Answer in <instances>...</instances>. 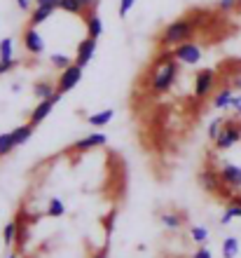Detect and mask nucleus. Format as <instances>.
Instances as JSON below:
<instances>
[{
  "mask_svg": "<svg viewBox=\"0 0 241 258\" xmlns=\"http://www.w3.org/2000/svg\"><path fill=\"white\" fill-rule=\"evenodd\" d=\"M59 10H63V12H68V14H75V17H85V14H87V10L80 5V0H61Z\"/></svg>",
  "mask_w": 241,
  "mask_h": 258,
  "instance_id": "4be33fe9",
  "label": "nucleus"
},
{
  "mask_svg": "<svg viewBox=\"0 0 241 258\" xmlns=\"http://www.w3.org/2000/svg\"><path fill=\"white\" fill-rule=\"evenodd\" d=\"M14 66H17V59H0V75L10 73Z\"/></svg>",
  "mask_w": 241,
  "mask_h": 258,
  "instance_id": "473e14b6",
  "label": "nucleus"
},
{
  "mask_svg": "<svg viewBox=\"0 0 241 258\" xmlns=\"http://www.w3.org/2000/svg\"><path fill=\"white\" fill-rule=\"evenodd\" d=\"M113 117H115V110L113 108H106V110H99V113H92V115L87 117V122L92 124V127L101 129V127H106Z\"/></svg>",
  "mask_w": 241,
  "mask_h": 258,
  "instance_id": "6ab92c4d",
  "label": "nucleus"
},
{
  "mask_svg": "<svg viewBox=\"0 0 241 258\" xmlns=\"http://www.w3.org/2000/svg\"><path fill=\"white\" fill-rule=\"evenodd\" d=\"M215 82H218V73L211 68H201L199 73L194 75V99L204 101L206 96H211V92L215 89Z\"/></svg>",
  "mask_w": 241,
  "mask_h": 258,
  "instance_id": "39448f33",
  "label": "nucleus"
},
{
  "mask_svg": "<svg viewBox=\"0 0 241 258\" xmlns=\"http://www.w3.org/2000/svg\"><path fill=\"white\" fill-rule=\"evenodd\" d=\"M218 171H220L222 185H227V188H232L234 192H236V190H241V167L225 162Z\"/></svg>",
  "mask_w": 241,
  "mask_h": 258,
  "instance_id": "f8f14e48",
  "label": "nucleus"
},
{
  "mask_svg": "<svg viewBox=\"0 0 241 258\" xmlns=\"http://www.w3.org/2000/svg\"><path fill=\"white\" fill-rule=\"evenodd\" d=\"M96 45H99V40L96 38H85V40H80L77 42V52H75V63L77 66H87L89 61H92V56H94V52H96Z\"/></svg>",
  "mask_w": 241,
  "mask_h": 258,
  "instance_id": "9b49d317",
  "label": "nucleus"
},
{
  "mask_svg": "<svg viewBox=\"0 0 241 258\" xmlns=\"http://www.w3.org/2000/svg\"><path fill=\"white\" fill-rule=\"evenodd\" d=\"M12 52H14V40L12 38H3L0 40V59H14Z\"/></svg>",
  "mask_w": 241,
  "mask_h": 258,
  "instance_id": "c85d7f7f",
  "label": "nucleus"
},
{
  "mask_svg": "<svg viewBox=\"0 0 241 258\" xmlns=\"http://www.w3.org/2000/svg\"><path fill=\"white\" fill-rule=\"evenodd\" d=\"M33 124L26 122V124H19L17 129H12V136H14V141H17V146H24V143L33 136Z\"/></svg>",
  "mask_w": 241,
  "mask_h": 258,
  "instance_id": "412c9836",
  "label": "nucleus"
},
{
  "mask_svg": "<svg viewBox=\"0 0 241 258\" xmlns=\"http://www.w3.org/2000/svg\"><path fill=\"white\" fill-rule=\"evenodd\" d=\"M236 253H239V239L227 237L222 242V258H236Z\"/></svg>",
  "mask_w": 241,
  "mask_h": 258,
  "instance_id": "393cba45",
  "label": "nucleus"
},
{
  "mask_svg": "<svg viewBox=\"0 0 241 258\" xmlns=\"http://www.w3.org/2000/svg\"><path fill=\"white\" fill-rule=\"evenodd\" d=\"M54 12H56V10H52V7H38L35 5L33 10H31V14H28V26H40V24H45Z\"/></svg>",
  "mask_w": 241,
  "mask_h": 258,
  "instance_id": "a211bd4d",
  "label": "nucleus"
},
{
  "mask_svg": "<svg viewBox=\"0 0 241 258\" xmlns=\"http://www.w3.org/2000/svg\"><path fill=\"white\" fill-rule=\"evenodd\" d=\"M3 242H5L7 246H12L14 242H17V221L5 223V228H3Z\"/></svg>",
  "mask_w": 241,
  "mask_h": 258,
  "instance_id": "a878e982",
  "label": "nucleus"
},
{
  "mask_svg": "<svg viewBox=\"0 0 241 258\" xmlns=\"http://www.w3.org/2000/svg\"><path fill=\"white\" fill-rule=\"evenodd\" d=\"M7 258H17V253H10V256H7Z\"/></svg>",
  "mask_w": 241,
  "mask_h": 258,
  "instance_id": "79ce46f5",
  "label": "nucleus"
},
{
  "mask_svg": "<svg viewBox=\"0 0 241 258\" xmlns=\"http://www.w3.org/2000/svg\"><path fill=\"white\" fill-rule=\"evenodd\" d=\"M14 221H17V242H14V244L19 246V249H24V242H26V237H28L26 211L19 209V211H17V216H14Z\"/></svg>",
  "mask_w": 241,
  "mask_h": 258,
  "instance_id": "f3484780",
  "label": "nucleus"
},
{
  "mask_svg": "<svg viewBox=\"0 0 241 258\" xmlns=\"http://www.w3.org/2000/svg\"><path fill=\"white\" fill-rule=\"evenodd\" d=\"M134 7H136V0H120V10H117V14L124 19V17H129V12H131Z\"/></svg>",
  "mask_w": 241,
  "mask_h": 258,
  "instance_id": "7c9ffc66",
  "label": "nucleus"
},
{
  "mask_svg": "<svg viewBox=\"0 0 241 258\" xmlns=\"http://www.w3.org/2000/svg\"><path fill=\"white\" fill-rule=\"evenodd\" d=\"M85 26H87V35H89V38H96V40H99L101 33H103V19L99 17V12L89 10V12L85 14Z\"/></svg>",
  "mask_w": 241,
  "mask_h": 258,
  "instance_id": "ddd939ff",
  "label": "nucleus"
},
{
  "mask_svg": "<svg viewBox=\"0 0 241 258\" xmlns=\"http://www.w3.org/2000/svg\"><path fill=\"white\" fill-rule=\"evenodd\" d=\"M232 99H234V92L229 87H222L220 92H215V96L211 99V106H213L215 110H225L232 106Z\"/></svg>",
  "mask_w": 241,
  "mask_h": 258,
  "instance_id": "2eb2a0df",
  "label": "nucleus"
},
{
  "mask_svg": "<svg viewBox=\"0 0 241 258\" xmlns=\"http://www.w3.org/2000/svg\"><path fill=\"white\" fill-rule=\"evenodd\" d=\"M159 221L167 230H178L183 223H185V216L178 214V211H162L159 214Z\"/></svg>",
  "mask_w": 241,
  "mask_h": 258,
  "instance_id": "dca6fc26",
  "label": "nucleus"
},
{
  "mask_svg": "<svg viewBox=\"0 0 241 258\" xmlns=\"http://www.w3.org/2000/svg\"><path fill=\"white\" fill-rule=\"evenodd\" d=\"M106 141H108V136L103 134V132H94V134H87V136H82V139H77V141L70 146V150H73V153H85V150L106 146Z\"/></svg>",
  "mask_w": 241,
  "mask_h": 258,
  "instance_id": "9d476101",
  "label": "nucleus"
},
{
  "mask_svg": "<svg viewBox=\"0 0 241 258\" xmlns=\"http://www.w3.org/2000/svg\"><path fill=\"white\" fill-rule=\"evenodd\" d=\"M199 185L201 190L211 192V195H218V192L222 190V178H220V171L213 169V167H206V169L199 171Z\"/></svg>",
  "mask_w": 241,
  "mask_h": 258,
  "instance_id": "6e6552de",
  "label": "nucleus"
},
{
  "mask_svg": "<svg viewBox=\"0 0 241 258\" xmlns=\"http://www.w3.org/2000/svg\"><path fill=\"white\" fill-rule=\"evenodd\" d=\"M222 124H225V117H215V120H211V124H208V139H211V141L218 139V134L222 132Z\"/></svg>",
  "mask_w": 241,
  "mask_h": 258,
  "instance_id": "c756f323",
  "label": "nucleus"
},
{
  "mask_svg": "<svg viewBox=\"0 0 241 258\" xmlns=\"http://www.w3.org/2000/svg\"><path fill=\"white\" fill-rule=\"evenodd\" d=\"M49 61H52V66H54V68H59V71H63V68H68V66H70V63H75L73 59H70V56H66V54H59V52H56V54H52V56H49Z\"/></svg>",
  "mask_w": 241,
  "mask_h": 258,
  "instance_id": "cd10ccee",
  "label": "nucleus"
},
{
  "mask_svg": "<svg viewBox=\"0 0 241 258\" xmlns=\"http://www.w3.org/2000/svg\"><path fill=\"white\" fill-rule=\"evenodd\" d=\"M61 99V94L56 92V94L52 96V99H45V101H38V106H35L33 110H31V120L28 122L33 124V127H38V124H42V120H47V115L52 113V108L56 106V101Z\"/></svg>",
  "mask_w": 241,
  "mask_h": 258,
  "instance_id": "1a4fd4ad",
  "label": "nucleus"
},
{
  "mask_svg": "<svg viewBox=\"0 0 241 258\" xmlns=\"http://www.w3.org/2000/svg\"><path fill=\"white\" fill-rule=\"evenodd\" d=\"M197 28H199V24H197V19H194L192 14L171 21V24L164 26V31H162L159 38H157V47L159 49H174L176 45H183V42L192 40L194 33H197Z\"/></svg>",
  "mask_w": 241,
  "mask_h": 258,
  "instance_id": "f03ea898",
  "label": "nucleus"
},
{
  "mask_svg": "<svg viewBox=\"0 0 241 258\" xmlns=\"http://www.w3.org/2000/svg\"><path fill=\"white\" fill-rule=\"evenodd\" d=\"M56 94V85H52L49 80H38L33 82V96L38 101H45V99H52Z\"/></svg>",
  "mask_w": 241,
  "mask_h": 258,
  "instance_id": "4468645a",
  "label": "nucleus"
},
{
  "mask_svg": "<svg viewBox=\"0 0 241 258\" xmlns=\"http://www.w3.org/2000/svg\"><path fill=\"white\" fill-rule=\"evenodd\" d=\"M59 3L61 0H35L38 7H52V10H59Z\"/></svg>",
  "mask_w": 241,
  "mask_h": 258,
  "instance_id": "72a5a7b5",
  "label": "nucleus"
},
{
  "mask_svg": "<svg viewBox=\"0 0 241 258\" xmlns=\"http://www.w3.org/2000/svg\"><path fill=\"white\" fill-rule=\"evenodd\" d=\"M234 218H241V202L239 200H229V204H227V209H225V214H222V218H220V223L222 225H227V223H232Z\"/></svg>",
  "mask_w": 241,
  "mask_h": 258,
  "instance_id": "aec40b11",
  "label": "nucleus"
},
{
  "mask_svg": "<svg viewBox=\"0 0 241 258\" xmlns=\"http://www.w3.org/2000/svg\"><path fill=\"white\" fill-rule=\"evenodd\" d=\"M82 71H85V68L77 66V63H70L68 68H63L59 75V80H56V92H59V94H68L70 89L77 87L82 80Z\"/></svg>",
  "mask_w": 241,
  "mask_h": 258,
  "instance_id": "423d86ee",
  "label": "nucleus"
},
{
  "mask_svg": "<svg viewBox=\"0 0 241 258\" xmlns=\"http://www.w3.org/2000/svg\"><path fill=\"white\" fill-rule=\"evenodd\" d=\"M21 42H24V49H26L28 54H42L45 49H47V42H45V35L38 31L35 26H28L24 33H21Z\"/></svg>",
  "mask_w": 241,
  "mask_h": 258,
  "instance_id": "0eeeda50",
  "label": "nucleus"
},
{
  "mask_svg": "<svg viewBox=\"0 0 241 258\" xmlns=\"http://www.w3.org/2000/svg\"><path fill=\"white\" fill-rule=\"evenodd\" d=\"M17 7H19L21 12H31L33 7H31V0H17Z\"/></svg>",
  "mask_w": 241,
  "mask_h": 258,
  "instance_id": "c9c22d12",
  "label": "nucleus"
},
{
  "mask_svg": "<svg viewBox=\"0 0 241 258\" xmlns=\"http://www.w3.org/2000/svg\"><path fill=\"white\" fill-rule=\"evenodd\" d=\"M178 73H181V63L174 59V52L162 49V54L152 61V71L147 78L150 94H167L174 87V82L178 80Z\"/></svg>",
  "mask_w": 241,
  "mask_h": 258,
  "instance_id": "f257e3e1",
  "label": "nucleus"
},
{
  "mask_svg": "<svg viewBox=\"0 0 241 258\" xmlns=\"http://www.w3.org/2000/svg\"><path fill=\"white\" fill-rule=\"evenodd\" d=\"M80 5L85 7V10H94V7L99 5V0H80Z\"/></svg>",
  "mask_w": 241,
  "mask_h": 258,
  "instance_id": "4c0bfd02",
  "label": "nucleus"
},
{
  "mask_svg": "<svg viewBox=\"0 0 241 258\" xmlns=\"http://www.w3.org/2000/svg\"><path fill=\"white\" fill-rule=\"evenodd\" d=\"M229 108L236 110V113L241 115V96H236V94H234V99H232V106H229Z\"/></svg>",
  "mask_w": 241,
  "mask_h": 258,
  "instance_id": "e433bc0d",
  "label": "nucleus"
},
{
  "mask_svg": "<svg viewBox=\"0 0 241 258\" xmlns=\"http://www.w3.org/2000/svg\"><path fill=\"white\" fill-rule=\"evenodd\" d=\"M14 148H17V141H14L12 132H5V134H0V157H7Z\"/></svg>",
  "mask_w": 241,
  "mask_h": 258,
  "instance_id": "5701e85b",
  "label": "nucleus"
},
{
  "mask_svg": "<svg viewBox=\"0 0 241 258\" xmlns=\"http://www.w3.org/2000/svg\"><path fill=\"white\" fill-rule=\"evenodd\" d=\"M239 141H241V120H236V117H225L222 132L213 141L215 150H229V148H234Z\"/></svg>",
  "mask_w": 241,
  "mask_h": 258,
  "instance_id": "7ed1b4c3",
  "label": "nucleus"
},
{
  "mask_svg": "<svg viewBox=\"0 0 241 258\" xmlns=\"http://www.w3.org/2000/svg\"><path fill=\"white\" fill-rule=\"evenodd\" d=\"M190 237H192V242H197V244H204L208 239V230L204 225H192V228H190Z\"/></svg>",
  "mask_w": 241,
  "mask_h": 258,
  "instance_id": "bb28decb",
  "label": "nucleus"
},
{
  "mask_svg": "<svg viewBox=\"0 0 241 258\" xmlns=\"http://www.w3.org/2000/svg\"><path fill=\"white\" fill-rule=\"evenodd\" d=\"M234 85H236V87H239V89H241V80H236V82H234Z\"/></svg>",
  "mask_w": 241,
  "mask_h": 258,
  "instance_id": "ea45409f",
  "label": "nucleus"
},
{
  "mask_svg": "<svg viewBox=\"0 0 241 258\" xmlns=\"http://www.w3.org/2000/svg\"><path fill=\"white\" fill-rule=\"evenodd\" d=\"M171 52H174V59L181 66H194L204 56V49H201V45L197 40H188V42H183V45H176Z\"/></svg>",
  "mask_w": 241,
  "mask_h": 258,
  "instance_id": "20e7f679",
  "label": "nucleus"
},
{
  "mask_svg": "<svg viewBox=\"0 0 241 258\" xmlns=\"http://www.w3.org/2000/svg\"><path fill=\"white\" fill-rule=\"evenodd\" d=\"M63 214H66V204L61 202L59 197H52L47 202V216L59 218V216H63Z\"/></svg>",
  "mask_w": 241,
  "mask_h": 258,
  "instance_id": "b1692460",
  "label": "nucleus"
},
{
  "mask_svg": "<svg viewBox=\"0 0 241 258\" xmlns=\"http://www.w3.org/2000/svg\"><path fill=\"white\" fill-rule=\"evenodd\" d=\"M236 200H239V202H241V190H239V192H236Z\"/></svg>",
  "mask_w": 241,
  "mask_h": 258,
  "instance_id": "a19ab883",
  "label": "nucleus"
},
{
  "mask_svg": "<svg viewBox=\"0 0 241 258\" xmlns=\"http://www.w3.org/2000/svg\"><path fill=\"white\" fill-rule=\"evenodd\" d=\"M192 258H213V253H211V249H206V246H199Z\"/></svg>",
  "mask_w": 241,
  "mask_h": 258,
  "instance_id": "f704fd0d",
  "label": "nucleus"
},
{
  "mask_svg": "<svg viewBox=\"0 0 241 258\" xmlns=\"http://www.w3.org/2000/svg\"><path fill=\"white\" fill-rule=\"evenodd\" d=\"M236 5H239V0H218L220 12H232V10H236Z\"/></svg>",
  "mask_w": 241,
  "mask_h": 258,
  "instance_id": "2f4dec72",
  "label": "nucleus"
},
{
  "mask_svg": "<svg viewBox=\"0 0 241 258\" xmlns=\"http://www.w3.org/2000/svg\"><path fill=\"white\" fill-rule=\"evenodd\" d=\"M92 258H108V253H106V251H96Z\"/></svg>",
  "mask_w": 241,
  "mask_h": 258,
  "instance_id": "58836bf2",
  "label": "nucleus"
}]
</instances>
